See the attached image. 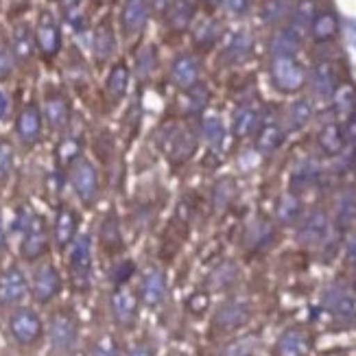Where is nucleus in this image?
I'll return each mask as SVG.
<instances>
[{"label":"nucleus","mask_w":356,"mask_h":356,"mask_svg":"<svg viewBox=\"0 0 356 356\" xmlns=\"http://www.w3.org/2000/svg\"><path fill=\"white\" fill-rule=\"evenodd\" d=\"M76 337H79V323H76V319L70 313H57L51 319L49 339L53 348L66 352L76 343Z\"/></svg>","instance_id":"nucleus-8"},{"label":"nucleus","mask_w":356,"mask_h":356,"mask_svg":"<svg viewBox=\"0 0 356 356\" xmlns=\"http://www.w3.org/2000/svg\"><path fill=\"white\" fill-rule=\"evenodd\" d=\"M110 306H112V315H114L116 323H120L122 328H129L131 323L136 321V315H138V298L134 296V291H129L125 286H118L112 293Z\"/></svg>","instance_id":"nucleus-10"},{"label":"nucleus","mask_w":356,"mask_h":356,"mask_svg":"<svg viewBox=\"0 0 356 356\" xmlns=\"http://www.w3.org/2000/svg\"><path fill=\"white\" fill-rule=\"evenodd\" d=\"M114 46H116V40H114L112 26L110 24H101L95 31V53H97V57L107 59L114 53Z\"/></svg>","instance_id":"nucleus-22"},{"label":"nucleus","mask_w":356,"mask_h":356,"mask_svg":"<svg viewBox=\"0 0 356 356\" xmlns=\"http://www.w3.org/2000/svg\"><path fill=\"white\" fill-rule=\"evenodd\" d=\"M76 225H79V216L68 206H61L55 214L53 236L59 247H68L76 238Z\"/></svg>","instance_id":"nucleus-14"},{"label":"nucleus","mask_w":356,"mask_h":356,"mask_svg":"<svg viewBox=\"0 0 356 356\" xmlns=\"http://www.w3.org/2000/svg\"><path fill=\"white\" fill-rule=\"evenodd\" d=\"M296 210H298V204H296V201H293V199H291V201H284V206L280 208V216H282L284 221H289L291 216L296 214Z\"/></svg>","instance_id":"nucleus-39"},{"label":"nucleus","mask_w":356,"mask_h":356,"mask_svg":"<svg viewBox=\"0 0 356 356\" xmlns=\"http://www.w3.org/2000/svg\"><path fill=\"white\" fill-rule=\"evenodd\" d=\"M328 304H330V311L337 313L339 317H343V319L356 317V300L341 289L332 291V296L328 298Z\"/></svg>","instance_id":"nucleus-21"},{"label":"nucleus","mask_w":356,"mask_h":356,"mask_svg":"<svg viewBox=\"0 0 356 356\" xmlns=\"http://www.w3.org/2000/svg\"><path fill=\"white\" fill-rule=\"evenodd\" d=\"M256 125V116L252 110H243L241 114H236V122H234V129H236V136H245L250 134Z\"/></svg>","instance_id":"nucleus-31"},{"label":"nucleus","mask_w":356,"mask_h":356,"mask_svg":"<svg viewBox=\"0 0 356 356\" xmlns=\"http://www.w3.org/2000/svg\"><path fill=\"white\" fill-rule=\"evenodd\" d=\"M245 317H247V308L238 302H229L219 311L216 321H219L223 328H236L238 323L245 321Z\"/></svg>","instance_id":"nucleus-23"},{"label":"nucleus","mask_w":356,"mask_h":356,"mask_svg":"<svg viewBox=\"0 0 356 356\" xmlns=\"http://www.w3.org/2000/svg\"><path fill=\"white\" fill-rule=\"evenodd\" d=\"M149 11H151L149 0H127L125 7H122V15H120L122 29H125L127 35L140 33L149 20Z\"/></svg>","instance_id":"nucleus-13"},{"label":"nucleus","mask_w":356,"mask_h":356,"mask_svg":"<svg viewBox=\"0 0 356 356\" xmlns=\"http://www.w3.org/2000/svg\"><path fill=\"white\" fill-rule=\"evenodd\" d=\"M90 356H120V350L112 339H101V341L92 348Z\"/></svg>","instance_id":"nucleus-34"},{"label":"nucleus","mask_w":356,"mask_h":356,"mask_svg":"<svg viewBox=\"0 0 356 356\" xmlns=\"http://www.w3.org/2000/svg\"><path fill=\"white\" fill-rule=\"evenodd\" d=\"M350 256H352V258L356 260V241H354V243L350 245Z\"/></svg>","instance_id":"nucleus-44"},{"label":"nucleus","mask_w":356,"mask_h":356,"mask_svg":"<svg viewBox=\"0 0 356 356\" xmlns=\"http://www.w3.org/2000/svg\"><path fill=\"white\" fill-rule=\"evenodd\" d=\"M166 298V277L160 269H147L140 280V300L145 306L156 308Z\"/></svg>","instance_id":"nucleus-11"},{"label":"nucleus","mask_w":356,"mask_h":356,"mask_svg":"<svg viewBox=\"0 0 356 356\" xmlns=\"http://www.w3.org/2000/svg\"><path fill=\"white\" fill-rule=\"evenodd\" d=\"M42 116L46 118V122H49V127L55 129V131H61L70 120V105L64 97H49L44 103V112Z\"/></svg>","instance_id":"nucleus-16"},{"label":"nucleus","mask_w":356,"mask_h":356,"mask_svg":"<svg viewBox=\"0 0 356 356\" xmlns=\"http://www.w3.org/2000/svg\"><path fill=\"white\" fill-rule=\"evenodd\" d=\"M5 250V229H3V219H0V252Z\"/></svg>","instance_id":"nucleus-43"},{"label":"nucleus","mask_w":356,"mask_h":356,"mask_svg":"<svg viewBox=\"0 0 356 356\" xmlns=\"http://www.w3.org/2000/svg\"><path fill=\"white\" fill-rule=\"evenodd\" d=\"M193 20V3L191 0H173L166 9V22L173 31H184Z\"/></svg>","instance_id":"nucleus-19"},{"label":"nucleus","mask_w":356,"mask_h":356,"mask_svg":"<svg viewBox=\"0 0 356 356\" xmlns=\"http://www.w3.org/2000/svg\"><path fill=\"white\" fill-rule=\"evenodd\" d=\"M321 143H323V147H326V149L337 151L339 149V134H337V129L334 127H328L326 131H323Z\"/></svg>","instance_id":"nucleus-37"},{"label":"nucleus","mask_w":356,"mask_h":356,"mask_svg":"<svg viewBox=\"0 0 356 356\" xmlns=\"http://www.w3.org/2000/svg\"><path fill=\"white\" fill-rule=\"evenodd\" d=\"M201 136H204V140L210 147H221L223 136H225L223 122L216 116H206L204 120H201Z\"/></svg>","instance_id":"nucleus-26"},{"label":"nucleus","mask_w":356,"mask_h":356,"mask_svg":"<svg viewBox=\"0 0 356 356\" xmlns=\"http://www.w3.org/2000/svg\"><path fill=\"white\" fill-rule=\"evenodd\" d=\"M49 250V229L40 214H26L22 223V245L20 252L24 260H38Z\"/></svg>","instance_id":"nucleus-2"},{"label":"nucleus","mask_w":356,"mask_h":356,"mask_svg":"<svg viewBox=\"0 0 356 356\" xmlns=\"http://www.w3.org/2000/svg\"><path fill=\"white\" fill-rule=\"evenodd\" d=\"M29 293L26 275L20 267H9L0 275V304L3 306H18Z\"/></svg>","instance_id":"nucleus-7"},{"label":"nucleus","mask_w":356,"mask_h":356,"mask_svg":"<svg viewBox=\"0 0 356 356\" xmlns=\"http://www.w3.org/2000/svg\"><path fill=\"white\" fill-rule=\"evenodd\" d=\"M68 265H70V273L72 280L76 284L86 286L92 273V241L88 234L76 236L70 243V256H68Z\"/></svg>","instance_id":"nucleus-5"},{"label":"nucleus","mask_w":356,"mask_h":356,"mask_svg":"<svg viewBox=\"0 0 356 356\" xmlns=\"http://www.w3.org/2000/svg\"><path fill=\"white\" fill-rule=\"evenodd\" d=\"M61 291V275L59 271L53 267V265H42L38 271H35V277H33V286H31V293H33L35 302L40 304H49L53 302Z\"/></svg>","instance_id":"nucleus-9"},{"label":"nucleus","mask_w":356,"mask_h":356,"mask_svg":"<svg viewBox=\"0 0 356 356\" xmlns=\"http://www.w3.org/2000/svg\"><path fill=\"white\" fill-rule=\"evenodd\" d=\"M273 79L282 90H298L304 81V74L289 57H280L273 64Z\"/></svg>","instance_id":"nucleus-17"},{"label":"nucleus","mask_w":356,"mask_h":356,"mask_svg":"<svg viewBox=\"0 0 356 356\" xmlns=\"http://www.w3.org/2000/svg\"><path fill=\"white\" fill-rule=\"evenodd\" d=\"M326 232H328V223H326V219H323L321 214H313L311 219H308L306 223H304V227H302V232H300V236H302V241L304 243H319L323 236H326Z\"/></svg>","instance_id":"nucleus-24"},{"label":"nucleus","mask_w":356,"mask_h":356,"mask_svg":"<svg viewBox=\"0 0 356 356\" xmlns=\"http://www.w3.org/2000/svg\"><path fill=\"white\" fill-rule=\"evenodd\" d=\"M35 46L44 57H55L61 49V31L51 15H42L35 31Z\"/></svg>","instance_id":"nucleus-12"},{"label":"nucleus","mask_w":356,"mask_h":356,"mask_svg":"<svg viewBox=\"0 0 356 356\" xmlns=\"http://www.w3.org/2000/svg\"><path fill=\"white\" fill-rule=\"evenodd\" d=\"M70 184H72L74 195L81 199V204L86 206L95 204V199L99 197V175H97L95 164L90 160H76L72 164Z\"/></svg>","instance_id":"nucleus-4"},{"label":"nucleus","mask_w":356,"mask_h":356,"mask_svg":"<svg viewBox=\"0 0 356 356\" xmlns=\"http://www.w3.org/2000/svg\"><path fill=\"white\" fill-rule=\"evenodd\" d=\"M101 238H103V245L110 247V250H118L120 247V227H118V219L114 214H107L105 221L101 225Z\"/></svg>","instance_id":"nucleus-28"},{"label":"nucleus","mask_w":356,"mask_h":356,"mask_svg":"<svg viewBox=\"0 0 356 356\" xmlns=\"http://www.w3.org/2000/svg\"><path fill=\"white\" fill-rule=\"evenodd\" d=\"M173 0H149V5H151V9H156L158 13H164L166 9H168V5H171Z\"/></svg>","instance_id":"nucleus-40"},{"label":"nucleus","mask_w":356,"mask_h":356,"mask_svg":"<svg viewBox=\"0 0 356 356\" xmlns=\"http://www.w3.org/2000/svg\"><path fill=\"white\" fill-rule=\"evenodd\" d=\"M158 66V51L153 44H145L140 51H138V57H136V68L143 76L151 74Z\"/></svg>","instance_id":"nucleus-29"},{"label":"nucleus","mask_w":356,"mask_h":356,"mask_svg":"<svg viewBox=\"0 0 356 356\" xmlns=\"http://www.w3.org/2000/svg\"><path fill=\"white\" fill-rule=\"evenodd\" d=\"M227 5L232 11H241L245 7V0H227Z\"/></svg>","instance_id":"nucleus-42"},{"label":"nucleus","mask_w":356,"mask_h":356,"mask_svg":"<svg viewBox=\"0 0 356 356\" xmlns=\"http://www.w3.org/2000/svg\"><path fill=\"white\" fill-rule=\"evenodd\" d=\"M9 332L20 346H33L40 341L44 323L33 308H15L9 317Z\"/></svg>","instance_id":"nucleus-3"},{"label":"nucleus","mask_w":356,"mask_h":356,"mask_svg":"<svg viewBox=\"0 0 356 356\" xmlns=\"http://www.w3.org/2000/svg\"><path fill=\"white\" fill-rule=\"evenodd\" d=\"M35 35L31 33L29 26H18L13 31V38H11V53L18 61H29L35 53Z\"/></svg>","instance_id":"nucleus-18"},{"label":"nucleus","mask_w":356,"mask_h":356,"mask_svg":"<svg viewBox=\"0 0 356 356\" xmlns=\"http://www.w3.org/2000/svg\"><path fill=\"white\" fill-rule=\"evenodd\" d=\"M79 151H81L79 140H74V138H66V140L59 145L57 156H59V160L64 162L66 166H72L76 160H79Z\"/></svg>","instance_id":"nucleus-30"},{"label":"nucleus","mask_w":356,"mask_h":356,"mask_svg":"<svg viewBox=\"0 0 356 356\" xmlns=\"http://www.w3.org/2000/svg\"><path fill=\"white\" fill-rule=\"evenodd\" d=\"M311 118V107H308L306 103H298L296 107H293V120H296V125H304V122Z\"/></svg>","instance_id":"nucleus-36"},{"label":"nucleus","mask_w":356,"mask_h":356,"mask_svg":"<svg viewBox=\"0 0 356 356\" xmlns=\"http://www.w3.org/2000/svg\"><path fill=\"white\" fill-rule=\"evenodd\" d=\"M171 81L181 88V90H191L199 81V64L191 55H179L173 66H171Z\"/></svg>","instance_id":"nucleus-15"},{"label":"nucleus","mask_w":356,"mask_h":356,"mask_svg":"<svg viewBox=\"0 0 356 356\" xmlns=\"http://www.w3.org/2000/svg\"><path fill=\"white\" fill-rule=\"evenodd\" d=\"M42 127H44V116L42 110L35 103L24 105L18 118H15V136L24 147H35L42 138Z\"/></svg>","instance_id":"nucleus-6"},{"label":"nucleus","mask_w":356,"mask_h":356,"mask_svg":"<svg viewBox=\"0 0 356 356\" xmlns=\"http://www.w3.org/2000/svg\"><path fill=\"white\" fill-rule=\"evenodd\" d=\"M107 92L114 97V99H122L127 95V88H129V68L125 64H116L110 74H107Z\"/></svg>","instance_id":"nucleus-20"},{"label":"nucleus","mask_w":356,"mask_h":356,"mask_svg":"<svg viewBox=\"0 0 356 356\" xmlns=\"http://www.w3.org/2000/svg\"><path fill=\"white\" fill-rule=\"evenodd\" d=\"M11 112V101H9V95L5 90H0V120L7 118Z\"/></svg>","instance_id":"nucleus-38"},{"label":"nucleus","mask_w":356,"mask_h":356,"mask_svg":"<svg viewBox=\"0 0 356 356\" xmlns=\"http://www.w3.org/2000/svg\"><path fill=\"white\" fill-rule=\"evenodd\" d=\"M306 339L302 332L293 330V332H286L282 339H280V346H277V352L280 356H304L306 354Z\"/></svg>","instance_id":"nucleus-25"},{"label":"nucleus","mask_w":356,"mask_h":356,"mask_svg":"<svg viewBox=\"0 0 356 356\" xmlns=\"http://www.w3.org/2000/svg\"><path fill=\"white\" fill-rule=\"evenodd\" d=\"M214 3H216V0H214Z\"/></svg>","instance_id":"nucleus-45"},{"label":"nucleus","mask_w":356,"mask_h":356,"mask_svg":"<svg viewBox=\"0 0 356 356\" xmlns=\"http://www.w3.org/2000/svg\"><path fill=\"white\" fill-rule=\"evenodd\" d=\"M15 166V151L9 138H0V184L7 181Z\"/></svg>","instance_id":"nucleus-27"},{"label":"nucleus","mask_w":356,"mask_h":356,"mask_svg":"<svg viewBox=\"0 0 356 356\" xmlns=\"http://www.w3.org/2000/svg\"><path fill=\"white\" fill-rule=\"evenodd\" d=\"M160 147L164 151V156L173 164H181L193 156L197 140L186 127H179L175 122H171L160 136Z\"/></svg>","instance_id":"nucleus-1"},{"label":"nucleus","mask_w":356,"mask_h":356,"mask_svg":"<svg viewBox=\"0 0 356 356\" xmlns=\"http://www.w3.org/2000/svg\"><path fill=\"white\" fill-rule=\"evenodd\" d=\"M334 33V18L332 15H321V18H317L315 22V35L317 38H330Z\"/></svg>","instance_id":"nucleus-35"},{"label":"nucleus","mask_w":356,"mask_h":356,"mask_svg":"<svg viewBox=\"0 0 356 356\" xmlns=\"http://www.w3.org/2000/svg\"><path fill=\"white\" fill-rule=\"evenodd\" d=\"M258 145H260V149L265 151V153L273 151L277 145H280V131H277L275 127H267L265 131L260 134V140H258Z\"/></svg>","instance_id":"nucleus-33"},{"label":"nucleus","mask_w":356,"mask_h":356,"mask_svg":"<svg viewBox=\"0 0 356 356\" xmlns=\"http://www.w3.org/2000/svg\"><path fill=\"white\" fill-rule=\"evenodd\" d=\"M15 68V57L11 53V49L7 46H0V79H9Z\"/></svg>","instance_id":"nucleus-32"},{"label":"nucleus","mask_w":356,"mask_h":356,"mask_svg":"<svg viewBox=\"0 0 356 356\" xmlns=\"http://www.w3.org/2000/svg\"><path fill=\"white\" fill-rule=\"evenodd\" d=\"M127 356H153V350L149 346H136Z\"/></svg>","instance_id":"nucleus-41"}]
</instances>
